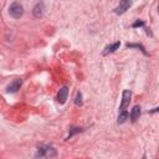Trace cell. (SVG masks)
<instances>
[{
  "instance_id": "7",
  "label": "cell",
  "mask_w": 159,
  "mask_h": 159,
  "mask_svg": "<svg viewBox=\"0 0 159 159\" xmlns=\"http://www.w3.org/2000/svg\"><path fill=\"white\" fill-rule=\"evenodd\" d=\"M67 96H68V88L67 87H62V88H60V91L57 93V101L61 104H63L66 102V99H67Z\"/></svg>"
},
{
  "instance_id": "6",
  "label": "cell",
  "mask_w": 159,
  "mask_h": 159,
  "mask_svg": "<svg viewBox=\"0 0 159 159\" xmlns=\"http://www.w3.org/2000/svg\"><path fill=\"white\" fill-rule=\"evenodd\" d=\"M32 14H34V16L37 17V19L42 17L43 14H45V5H43V2L36 4V5L34 6V9H32Z\"/></svg>"
},
{
  "instance_id": "12",
  "label": "cell",
  "mask_w": 159,
  "mask_h": 159,
  "mask_svg": "<svg viewBox=\"0 0 159 159\" xmlns=\"http://www.w3.org/2000/svg\"><path fill=\"white\" fill-rule=\"evenodd\" d=\"M82 93L81 92H77L76 97H75V104L76 106H82Z\"/></svg>"
},
{
  "instance_id": "3",
  "label": "cell",
  "mask_w": 159,
  "mask_h": 159,
  "mask_svg": "<svg viewBox=\"0 0 159 159\" xmlns=\"http://www.w3.org/2000/svg\"><path fill=\"white\" fill-rule=\"evenodd\" d=\"M130 5H132V1H130V0H119V4H118V6L114 9V12H116L117 15H122L123 12H125V11L130 7Z\"/></svg>"
},
{
  "instance_id": "1",
  "label": "cell",
  "mask_w": 159,
  "mask_h": 159,
  "mask_svg": "<svg viewBox=\"0 0 159 159\" xmlns=\"http://www.w3.org/2000/svg\"><path fill=\"white\" fill-rule=\"evenodd\" d=\"M56 149L50 147V145H40L37 148V152L35 154L36 158H51V157H56Z\"/></svg>"
},
{
  "instance_id": "10",
  "label": "cell",
  "mask_w": 159,
  "mask_h": 159,
  "mask_svg": "<svg viewBox=\"0 0 159 159\" xmlns=\"http://www.w3.org/2000/svg\"><path fill=\"white\" fill-rule=\"evenodd\" d=\"M128 117H129V114H128L127 109H124V111H119V116H118V123H119V124L124 123V122L128 119Z\"/></svg>"
},
{
  "instance_id": "13",
  "label": "cell",
  "mask_w": 159,
  "mask_h": 159,
  "mask_svg": "<svg viewBox=\"0 0 159 159\" xmlns=\"http://www.w3.org/2000/svg\"><path fill=\"white\" fill-rule=\"evenodd\" d=\"M82 130V128H77V127H71V130H70V134H68V137H67V139H70L73 134H76V133H78V132H81Z\"/></svg>"
},
{
  "instance_id": "5",
  "label": "cell",
  "mask_w": 159,
  "mask_h": 159,
  "mask_svg": "<svg viewBox=\"0 0 159 159\" xmlns=\"http://www.w3.org/2000/svg\"><path fill=\"white\" fill-rule=\"evenodd\" d=\"M21 84H22V80H21V78H16V80H14V81L6 87V92H7V93H15V92H17V91L20 89Z\"/></svg>"
},
{
  "instance_id": "14",
  "label": "cell",
  "mask_w": 159,
  "mask_h": 159,
  "mask_svg": "<svg viewBox=\"0 0 159 159\" xmlns=\"http://www.w3.org/2000/svg\"><path fill=\"white\" fill-rule=\"evenodd\" d=\"M139 26H144V21L143 20H137L132 25V27H139Z\"/></svg>"
},
{
  "instance_id": "9",
  "label": "cell",
  "mask_w": 159,
  "mask_h": 159,
  "mask_svg": "<svg viewBox=\"0 0 159 159\" xmlns=\"http://www.w3.org/2000/svg\"><path fill=\"white\" fill-rule=\"evenodd\" d=\"M139 116H140V107L139 106H134L132 112H130V119L132 122H137L139 119Z\"/></svg>"
},
{
  "instance_id": "4",
  "label": "cell",
  "mask_w": 159,
  "mask_h": 159,
  "mask_svg": "<svg viewBox=\"0 0 159 159\" xmlns=\"http://www.w3.org/2000/svg\"><path fill=\"white\" fill-rule=\"evenodd\" d=\"M130 97H132V92L129 89H124L122 93V103H120L119 111L127 109V107L129 106V102H130Z\"/></svg>"
},
{
  "instance_id": "11",
  "label": "cell",
  "mask_w": 159,
  "mask_h": 159,
  "mask_svg": "<svg viewBox=\"0 0 159 159\" xmlns=\"http://www.w3.org/2000/svg\"><path fill=\"white\" fill-rule=\"evenodd\" d=\"M125 46H127V47H129V48H132V47L139 48V50H140V51H142V52H143V53H144L145 56H148V52L145 51V47H144V46H143L142 43H127Z\"/></svg>"
},
{
  "instance_id": "8",
  "label": "cell",
  "mask_w": 159,
  "mask_h": 159,
  "mask_svg": "<svg viewBox=\"0 0 159 159\" xmlns=\"http://www.w3.org/2000/svg\"><path fill=\"white\" fill-rule=\"evenodd\" d=\"M119 46H120V42H119V41H117V42H114V43H112V45L107 46V47L104 48V51H103V55H108V53L114 52L116 50H118V48H119Z\"/></svg>"
},
{
  "instance_id": "2",
  "label": "cell",
  "mask_w": 159,
  "mask_h": 159,
  "mask_svg": "<svg viewBox=\"0 0 159 159\" xmlns=\"http://www.w3.org/2000/svg\"><path fill=\"white\" fill-rule=\"evenodd\" d=\"M9 14H10V16L14 17V19L21 17L22 14H24V7H22V5H21L20 2H12V4L10 5V7H9Z\"/></svg>"
}]
</instances>
